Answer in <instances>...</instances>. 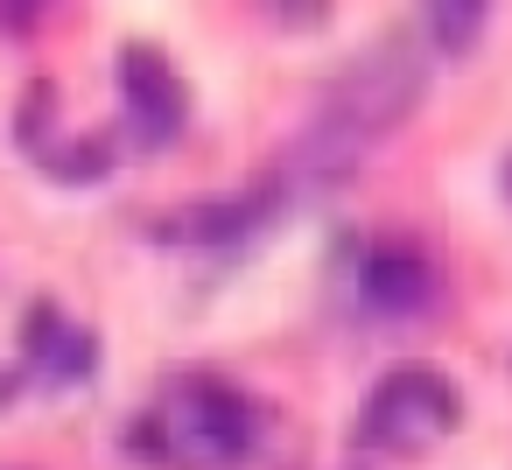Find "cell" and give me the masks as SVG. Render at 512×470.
Instances as JSON below:
<instances>
[{
    "label": "cell",
    "instance_id": "obj_10",
    "mask_svg": "<svg viewBox=\"0 0 512 470\" xmlns=\"http://www.w3.org/2000/svg\"><path fill=\"white\" fill-rule=\"evenodd\" d=\"M92 372H99V337L71 323V330H64V344L50 351V365H43V379H57V386H85Z\"/></svg>",
    "mask_w": 512,
    "mask_h": 470
},
{
    "label": "cell",
    "instance_id": "obj_4",
    "mask_svg": "<svg viewBox=\"0 0 512 470\" xmlns=\"http://www.w3.org/2000/svg\"><path fill=\"white\" fill-rule=\"evenodd\" d=\"M120 99H127L134 148L162 155V148L183 141V127H190V85H183V71L155 43H127L120 50Z\"/></svg>",
    "mask_w": 512,
    "mask_h": 470
},
{
    "label": "cell",
    "instance_id": "obj_5",
    "mask_svg": "<svg viewBox=\"0 0 512 470\" xmlns=\"http://www.w3.org/2000/svg\"><path fill=\"white\" fill-rule=\"evenodd\" d=\"M358 302L379 323H414L435 302V260L407 239H379L358 253Z\"/></svg>",
    "mask_w": 512,
    "mask_h": 470
},
{
    "label": "cell",
    "instance_id": "obj_14",
    "mask_svg": "<svg viewBox=\"0 0 512 470\" xmlns=\"http://www.w3.org/2000/svg\"><path fill=\"white\" fill-rule=\"evenodd\" d=\"M505 190H512V162H505Z\"/></svg>",
    "mask_w": 512,
    "mask_h": 470
},
{
    "label": "cell",
    "instance_id": "obj_7",
    "mask_svg": "<svg viewBox=\"0 0 512 470\" xmlns=\"http://www.w3.org/2000/svg\"><path fill=\"white\" fill-rule=\"evenodd\" d=\"M421 22H428V43H435L442 57H463V50H477V36H484V22H491V8H484V0H435Z\"/></svg>",
    "mask_w": 512,
    "mask_h": 470
},
{
    "label": "cell",
    "instance_id": "obj_2",
    "mask_svg": "<svg viewBox=\"0 0 512 470\" xmlns=\"http://www.w3.org/2000/svg\"><path fill=\"white\" fill-rule=\"evenodd\" d=\"M456 428H463V393H456V379H442L435 365H393V372L365 393L351 442H358V449L421 456L428 442H442V435H456Z\"/></svg>",
    "mask_w": 512,
    "mask_h": 470
},
{
    "label": "cell",
    "instance_id": "obj_8",
    "mask_svg": "<svg viewBox=\"0 0 512 470\" xmlns=\"http://www.w3.org/2000/svg\"><path fill=\"white\" fill-rule=\"evenodd\" d=\"M57 78H29V92H22V106H15V148L22 155H50V141H57Z\"/></svg>",
    "mask_w": 512,
    "mask_h": 470
},
{
    "label": "cell",
    "instance_id": "obj_13",
    "mask_svg": "<svg viewBox=\"0 0 512 470\" xmlns=\"http://www.w3.org/2000/svg\"><path fill=\"white\" fill-rule=\"evenodd\" d=\"M22 379H29V372H22V365H15V372H0V407H8V400H15V393H22Z\"/></svg>",
    "mask_w": 512,
    "mask_h": 470
},
{
    "label": "cell",
    "instance_id": "obj_12",
    "mask_svg": "<svg viewBox=\"0 0 512 470\" xmlns=\"http://www.w3.org/2000/svg\"><path fill=\"white\" fill-rule=\"evenodd\" d=\"M267 22L302 36V29H323V22H330V8H323V0H316V8H267Z\"/></svg>",
    "mask_w": 512,
    "mask_h": 470
},
{
    "label": "cell",
    "instance_id": "obj_11",
    "mask_svg": "<svg viewBox=\"0 0 512 470\" xmlns=\"http://www.w3.org/2000/svg\"><path fill=\"white\" fill-rule=\"evenodd\" d=\"M36 29H43V8H29V0H8V8H0V36L22 43V36H36Z\"/></svg>",
    "mask_w": 512,
    "mask_h": 470
},
{
    "label": "cell",
    "instance_id": "obj_3",
    "mask_svg": "<svg viewBox=\"0 0 512 470\" xmlns=\"http://www.w3.org/2000/svg\"><path fill=\"white\" fill-rule=\"evenodd\" d=\"M281 211H288V169L267 176V183H253V190H239V197H197L190 211L155 218L148 239H162V246H197V253H246Z\"/></svg>",
    "mask_w": 512,
    "mask_h": 470
},
{
    "label": "cell",
    "instance_id": "obj_9",
    "mask_svg": "<svg viewBox=\"0 0 512 470\" xmlns=\"http://www.w3.org/2000/svg\"><path fill=\"white\" fill-rule=\"evenodd\" d=\"M64 330H71V316H64L50 295H36V302H29V316H22V365H36V372H43V365H50V351L64 344Z\"/></svg>",
    "mask_w": 512,
    "mask_h": 470
},
{
    "label": "cell",
    "instance_id": "obj_1",
    "mask_svg": "<svg viewBox=\"0 0 512 470\" xmlns=\"http://www.w3.org/2000/svg\"><path fill=\"white\" fill-rule=\"evenodd\" d=\"M148 414L162 435V470H232L260 442V407L211 365L169 372Z\"/></svg>",
    "mask_w": 512,
    "mask_h": 470
},
{
    "label": "cell",
    "instance_id": "obj_6",
    "mask_svg": "<svg viewBox=\"0 0 512 470\" xmlns=\"http://www.w3.org/2000/svg\"><path fill=\"white\" fill-rule=\"evenodd\" d=\"M113 162H120V141H113L106 127H92V134H78V141H57V148L43 155V169H50L57 183H71V190L106 183V176H113Z\"/></svg>",
    "mask_w": 512,
    "mask_h": 470
}]
</instances>
